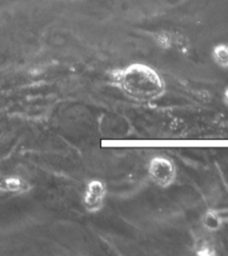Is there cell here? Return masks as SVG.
<instances>
[{
    "instance_id": "cell-8",
    "label": "cell",
    "mask_w": 228,
    "mask_h": 256,
    "mask_svg": "<svg viewBox=\"0 0 228 256\" xmlns=\"http://www.w3.org/2000/svg\"><path fill=\"white\" fill-rule=\"evenodd\" d=\"M223 102H224V104H226V106L228 107V86L223 91Z\"/></svg>"
},
{
    "instance_id": "cell-4",
    "label": "cell",
    "mask_w": 228,
    "mask_h": 256,
    "mask_svg": "<svg viewBox=\"0 0 228 256\" xmlns=\"http://www.w3.org/2000/svg\"><path fill=\"white\" fill-rule=\"evenodd\" d=\"M202 224L203 227L210 232H216L219 231L220 228L223 227L224 219L222 214L216 210H207L202 215Z\"/></svg>"
},
{
    "instance_id": "cell-2",
    "label": "cell",
    "mask_w": 228,
    "mask_h": 256,
    "mask_svg": "<svg viewBox=\"0 0 228 256\" xmlns=\"http://www.w3.org/2000/svg\"><path fill=\"white\" fill-rule=\"evenodd\" d=\"M147 172L154 184L160 188L171 187L176 182L178 170L175 163L166 156H154L148 163Z\"/></svg>"
},
{
    "instance_id": "cell-6",
    "label": "cell",
    "mask_w": 228,
    "mask_h": 256,
    "mask_svg": "<svg viewBox=\"0 0 228 256\" xmlns=\"http://www.w3.org/2000/svg\"><path fill=\"white\" fill-rule=\"evenodd\" d=\"M0 190H3L6 192H23L24 190H27V184L22 179L18 178H8L0 184Z\"/></svg>"
},
{
    "instance_id": "cell-3",
    "label": "cell",
    "mask_w": 228,
    "mask_h": 256,
    "mask_svg": "<svg viewBox=\"0 0 228 256\" xmlns=\"http://www.w3.org/2000/svg\"><path fill=\"white\" fill-rule=\"evenodd\" d=\"M106 195H107L106 184L100 180H91L87 184L86 192H84V207L90 212L99 211L100 208L103 207Z\"/></svg>"
},
{
    "instance_id": "cell-1",
    "label": "cell",
    "mask_w": 228,
    "mask_h": 256,
    "mask_svg": "<svg viewBox=\"0 0 228 256\" xmlns=\"http://www.w3.org/2000/svg\"><path fill=\"white\" fill-rule=\"evenodd\" d=\"M112 83L131 99L150 103L166 94V83L155 68L144 63H132L111 74Z\"/></svg>"
},
{
    "instance_id": "cell-7",
    "label": "cell",
    "mask_w": 228,
    "mask_h": 256,
    "mask_svg": "<svg viewBox=\"0 0 228 256\" xmlns=\"http://www.w3.org/2000/svg\"><path fill=\"white\" fill-rule=\"evenodd\" d=\"M156 43H158V46H160V47L170 48L172 46L171 35L167 34V32H160V34H158V36H156Z\"/></svg>"
},
{
    "instance_id": "cell-5",
    "label": "cell",
    "mask_w": 228,
    "mask_h": 256,
    "mask_svg": "<svg viewBox=\"0 0 228 256\" xmlns=\"http://www.w3.org/2000/svg\"><path fill=\"white\" fill-rule=\"evenodd\" d=\"M212 62L219 68L228 70V44L218 43L211 50Z\"/></svg>"
}]
</instances>
